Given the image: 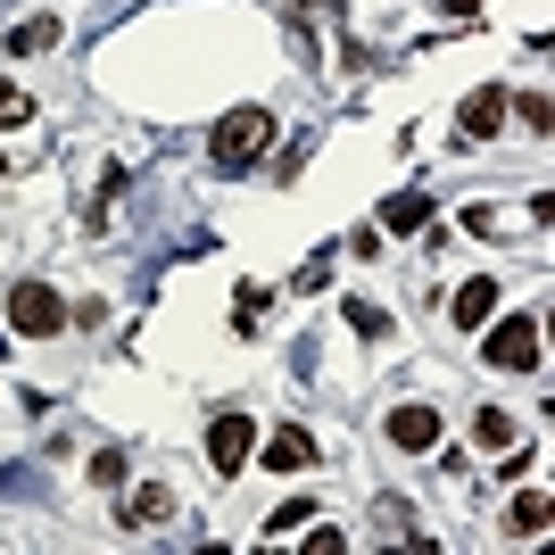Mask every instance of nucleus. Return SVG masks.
<instances>
[{"label": "nucleus", "instance_id": "9", "mask_svg": "<svg viewBox=\"0 0 555 555\" xmlns=\"http://www.w3.org/2000/svg\"><path fill=\"white\" fill-rule=\"evenodd\" d=\"M166 514H175V498H166L158 481H141L133 498H125V531H150V522H166Z\"/></svg>", "mask_w": 555, "mask_h": 555}, {"label": "nucleus", "instance_id": "18", "mask_svg": "<svg viewBox=\"0 0 555 555\" xmlns=\"http://www.w3.org/2000/svg\"><path fill=\"white\" fill-rule=\"evenodd\" d=\"M473 9H481V0H448V17H473Z\"/></svg>", "mask_w": 555, "mask_h": 555}, {"label": "nucleus", "instance_id": "8", "mask_svg": "<svg viewBox=\"0 0 555 555\" xmlns=\"http://www.w3.org/2000/svg\"><path fill=\"white\" fill-rule=\"evenodd\" d=\"M448 315H456L464 332H473V324H489V315H498V282H489V274H473V282L456 291V307H448Z\"/></svg>", "mask_w": 555, "mask_h": 555}, {"label": "nucleus", "instance_id": "2", "mask_svg": "<svg viewBox=\"0 0 555 555\" xmlns=\"http://www.w3.org/2000/svg\"><path fill=\"white\" fill-rule=\"evenodd\" d=\"M9 324H17L25 340H59L67 307H59V291H50V282H17V291H9Z\"/></svg>", "mask_w": 555, "mask_h": 555}, {"label": "nucleus", "instance_id": "5", "mask_svg": "<svg viewBox=\"0 0 555 555\" xmlns=\"http://www.w3.org/2000/svg\"><path fill=\"white\" fill-rule=\"evenodd\" d=\"M506 116H514V100L498 92V83H481V92H464L456 133H464V141H498V133H506Z\"/></svg>", "mask_w": 555, "mask_h": 555}, {"label": "nucleus", "instance_id": "13", "mask_svg": "<svg viewBox=\"0 0 555 555\" xmlns=\"http://www.w3.org/2000/svg\"><path fill=\"white\" fill-rule=\"evenodd\" d=\"M473 448H514V415L506 406H481V415H473Z\"/></svg>", "mask_w": 555, "mask_h": 555}, {"label": "nucleus", "instance_id": "10", "mask_svg": "<svg viewBox=\"0 0 555 555\" xmlns=\"http://www.w3.org/2000/svg\"><path fill=\"white\" fill-rule=\"evenodd\" d=\"M539 531H547V489H522L506 506V539H539Z\"/></svg>", "mask_w": 555, "mask_h": 555}, {"label": "nucleus", "instance_id": "11", "mask_svg": "<svg viewBox=\"0 0 555 555\" xmlns=\"http://www.w3.org/2000/svg\"><path fill=\"white\" fill-rule=\"evenodd\" d=\"M382 224L390 232H423L431 224V199H423V191H398V199H382Z\"/></svg>", "mask_w": 555, "mask_h": 555}, {"label": "nucleus", "instance_id": "20", "mask_svg": "<svg viewBox=\"0 0 555 555\" xmlns=\"http://www.w3.org/2000/svg\"><path fill=\"white\" fill-rule=\"evenodd\" d=\"M0 175H9V158H0Z\"/></svg>", "mask_w": 555, "mask_h": 555}, {"label": "nucleus", "instance_id": "12", "mask_svg": "<svg viewBox=\"0 0 555 555\" xmlns=\"http://www.w3.org/2000/svg\"><path fill=\"white\" fill-rule=\"evenodd\" d=\"M34 50H59V17H25L9 34V59H34Z\"/></svg>", "mask_w": 555, "mask_h": 555}, {"label": "nucleus", "instance_id": "14", "mask_svg": "<svg viewBox=\"0 0 555 555\" xmlns=\"http://www.w3.org/2000/svg\"><path fill=\"white\" fill-rule=\"evenodd\" d=\"M92 481L100 489H125V448H92Z\"/></svg>", "mask_w": 555, "mask_h": 555}, {"label": "nucleus", "instance_id": "15", "mask_svg": "<svg viewBox=\"0 0 555 555\" xmlns=\"http://www.w3.org/2000/svg\"><path fill=\"white\" fill-rule=\"evenodd\" d=\"M348 324H357V340H382V332H390V315H382V307H365V299H357V307H348Z\"/></svg>", "mask_w": 555, "mask_h": 555}, {"label": "nucleus", "instance_id": "1", "mask_svg": "<svg viewBox=\"0 0 555 555\" xmlns=\"http://www.w3.org/2000/svg\"><path fill=\"white\" fill-rule=\"evenodd\" d=\"M266 150H274V116H266V108H232L224 125L208 133V158L224 166V175H249Z\"/></svg>", "mask_w": 555, "mask_h": 555}, {"label": "nucleus", "instance_id": "4", "mask_svg": "<svg viewBox=\"0 0 555 555\" xmlns=\"http://www.w3.org/2000/svg\"><path fill=\"white\" fill-rule=\"evenodd\" d=\"M489 365L498 373H531L539 365V324L531 315H506V324L489 332Z\"/></svg>", "mask_w": 555, "mask_h": 555}, {"label": "nucleus", "instance_id": "19", "mask_svg": "<svg viewBox=\"0 0 555 555\" xmlns=\"http://www.w3.org/2000/svg\"><path fill=\"white\" fill-rule=\"evenodd\" d=\"M0 357H9V332H0Z\"/></svg>", "mask_w": 555, "mask_h": 555}, {"label": "nucleus", "instance_id": "3", "mask_svg": "<svg viewBox=\"0 0 555 555\" xmlns=\"http://www.w3.org/2000/svg\"><path fill=\"white\" fill-rule=\"evenodd\" d=\"M249 456H257V423L249 415H216L208 423V464L232 481V473H249Z\"/></svg>", "mask_w": 555, "mask_h": 555}, {"label": "nucleus", "instance_id": "16", "mask_svg": "<svg viewBox=\"0 0 555 555\" xmlns=\"http://www.w3.org/2000/svg\"><path fill=\"white\" fill-rule=\"evenodd\" d=\"M25 116H34V100H25L17 83H9V75H0V125H25Z\"/></svg>", "mask_w": 555, "mask_h": 555}, {"label": "nucleus", "instance_id": "17", "mask_svg": "<svg viewBox=\"0 0 555 555\" xmlns=\"http://www.w3.org/2000/svg\"><path fill=\"white\" fill-rule=\"evenodd\" d=\"M299 522H315V506H307V498H291V506H282V514H274V522H266V531H274V539H282V531H299Z\"/></svg>", "mask_w": 555, "mask_h": 555}, {"label": "nucleus", "instance_id": "6", "mask_svg": "<svg viewBox=\"0 0 555 555\" xmlns=\"http://www.w3.org/2000/svg\"><path fill=\"white\" fill-rule=\"evenodd\" d=\"M390 448H406V456L440 448V415H431V406H398L390 415Z\"/></svg>", "mask_w": 555, "mask_h": 555}, {"label": "nucleus", "instance_id": "7", "mask_svg": "<svg viewBox=\"0 0 555 555\" xmlns=\"http://www.w3.org/2000/svg\"><path fill=\"white\" fill-rule=\"evenodd\" d=\"M257 464H274V473H307V464H315V440H307L299 423H282L274 440H266V456Z\"/></svg>", "mask_w": 555, "mask_h": 555}]
</instances>
